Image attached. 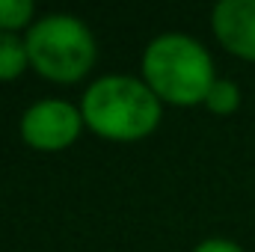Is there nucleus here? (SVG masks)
<instances>
[{
	"label": "nucleus",
	"instance_id": "f257e3e1",
	"mask_svg": "<svg viewBox=\"0 0 255 252\" xmlns=\"http://www.w3.org/2000/svg\"><path fill=\"white\" fill-rule=\"evenodd\" d=\"M83 119L104 136L136 139L160 119V104L151 86L133 77H101L83 98Z\"/></svg>",
	"mask_w": 255,
	"mask_h": 252
},
{
	"label": "nucleus",
	"instance_id": "f03ea898",
	"mask_svg": "<svg viewBox=\"0 0 255 252\" xmlns=\"http://www.w3.org/2000/svg\"><path fill=\"white\" fill-rule=\"evenodd\" d=\"M142 71L151 89L175 104H193L211 89V57L199 42L169 33L148 45L142 57Z\"/></svg>",
	"mask_w": 255,
	"mask_h": 252
},
{
	"label": "nucleus",
	"instance_id": "7ed1b4c3",
	"mask_svg": "<svg viewBox=\"0 0 255 252\" xmlns=\"http://www.w3.org/2000/svg\"><path fill=\"white\" fill-rule=\"evenodd\" d=\"M27 54L33 65L54 80H77L95 60L89 30L68 15H51L33 24L27 36Z\"/></svg>",
	"mask_w": 255,
	"mask_h": 252
},
{
	"label": "nucleus",
	"instance_id": "20e7f679",
	"mask_svg": "<svg viewBox=\"0 0 255 252\" xmlns=\"http://www.w3.org/2000/svg\"><path fill=\"white\" fill-rule=\"evenodd\" d=\"M80 130V113L65 101H42L21 119V133L36 148H65Z\"/></svg>",
	"mask_w": 255,
	"mask_h": 252
},
{
	"label": "nucleus",
	"instance_id": "39448f33",
	"mask_svg": "<svg viewBox=\"0 0 255 252\" xmlns=\"http://www.w3.org/2000/svg\"><path fill=\"white\" fill-rule=\"evenodd\" d=\"M214 30L226 48L255 60V0H223L214 9Z\"/></svg>",
	"mask_w": 255,
	"mask_h": 252
},
{
	"label": "nucleus",
	"instance_id": "423d86ee",
	"mask_svg": "<svg viewBox=\"0 0 255 252\" xmlns=\"http://www.w3.org/2000/svg\"><path fill=\"white\" fill-rule=\"evenodd\" d=\"M30 60L27 48L12 36V33H0V80L18 77L24 71V65Z\"/></svg>",
	"mask_w": 255,
	"mask_h": 252
},
{
	"label": "nucleus",
	"instance_id": "0eeeda50",
	"mask_svg": "<svg viewBox=\"0 0 255 252\" xmlns=\"http://www.w3.org/2000/svg\"><path fill=\"white\" fill-rule=\"evenodd\" d=\"M205 101H208V107H211L214 113H232V110L238 107L241 95H238V86H235V83H229V80H214L211 89H208V95H205Z\"/></svg>",
	"mask_w": 255,
	"mask_h": 252
},
{
	"label": "nucleus",
	"instance_id": "6e6552de",
	"mask_svg": "<svg viewBox=\"0 0 255 252\" xmlns=\"http://www.w3.org/2000/svg\"><path fill=\"white\" fill-rule=\"evenodd\" d=\"M33 12L30 0H0V27H21Z\"/></svg>",
	"mask_w": 255,
	"mask_h": 252
},
{
	"label": "nucleus",
	"instance_id": "1a4fd4ad",
	"mask_svg": "<svg viewBox=\"0 0 255 252\" xmlns=\"http://www.w3.org/2000/svg\"><path fill=\"white\" fill-rule=\"evenodd\" d=\"M196 252H241V247H235V244H229V241L214 238V241H205L202 247H196Z\"/></svg>",
	"mask_w": 255,
	"mask_h": 252
}]
</instances>
